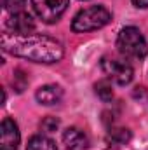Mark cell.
Returning <instances> with one entry per match:
<instances>
[{
	"mask_svg": "<svg viewBox=\"0 0 148 150\" xmlns=\"http://www.w3.org/2000/svg\"><path fill=\"white\" fill-rule=\"evenodd\" d=\"M35 98L40 105H58L63 98V89L59 86H54V84H47V86H42L38 87L37 93H35Z\"/></svg>",
	"mask_w": 148,
	"mask_h": 150,
	"instance_id": "obj_9",
	"label": "cell"
},
{
	"mask_svg": "<svg viewBox=\"0 0 148 150\" xmlns=\"http://www.w3.org/2000/svg\"><path fill=\"white\" fill-rule=\"evenodd\" d=\"M19 142L21 134L18 124L11 117H5L0 124V150H18Z\"/></svg>",
	"mask_w": 148,
	"mask_h": 150,
	"instance_id": "obj_6",
	"label": "cell"
},
{
	"mask_svg": "<svg viewBox=\"0 0 148 150\" xmlns=\"http://www.w3.org/2000/svg\"><path fill=\"white\" fill-rule=\"evenodd\" d=\"M5 28H7V32H11V33H19V35H23V33H32V32L35 30V21H33V18H32L28 12L21 11V12L11 14V16L5 19Z\"/></svg>",
	"mask_w": 148,
	"mask_h": 150,
	"instance_id": "obj_7",
	"label": "cell"
},
{
	"mask_svg": "<svg viewBox=\"0 0 148 150\" xmlns=\"http://www.w3.org/2000/svg\"><path fill=\"white\" fill-rule=\"evenodd\" d=\"M108 140L111 143H117V145H125L131 140V131L125 127H110Z\"/></svg>",
	"mask_w": 148,
	"mask_h": 150,
	"instance_id": "obj_11",
	"label": "cell"
},
{
	"mask_svg": "<svg viewBox=\"0 0 148 150\" xmlns=\"http://www.w3.org/2000/svg\"><path fill=\"white\" fill-rule=\"evenodd\" d=\"M70 0H32V7L44 23H56L68 9Z\"/></svg>",
	"mask_w": 148,
	"mask_h": 150,
	"instance_id": "obj_4",
	"label": "cell"
},
{
	"mask_svg": "<svg viewBox=\"0 0 148 150\" xmlns=\"http://www.w3.org/2000/svg\"><path fill=\"white\" fill-rule=\"evenodd\" d=\"M63 143L68 150H85L89 147V138L82 129L68 127L63 133Z\"/></svg>",
	"mask_w": 148,
	"mask_h": 150,
	"instance_id": "obj_8",
	"label": "cell"
},
{
	"mask_svg": "<svg viewBox=\"0 0 148 150\" xmlns=\"http://www.w3.org/2000/svg\"><path fill=\"white\" fill-rule=\"evenodd\" d=\"M118 52L129 59H143L148 54V45L143 33L136 26H125L117 37Z\"/></svg>",
	"mask_w": 148,
	"mask_h": 150,
	"instance_id": "obj_3",
	"label": "cell"
},
{
	"mask_svg": "<svg viewBox=\"0 0 148 150\" xmlns=\"http://www.w3.org/2000/svg\"><path fill=\"white\" fill-rule=\"evenodd\" d=\"M2 49L12 56L18 58H25L28 61L33 63H58L65 51L59 40L47 35H38V33H11V32H4L2 37Z\"/></svg>",
	"mask_w": 148,
	"mask_h": 150,
	"instance_id": "obj_1",
	"label": "cell"
},
{
	"mask_svg": "<svg viewBox=\"0 0 148 150\" xmlns=\"http://www.w3.org/2000/svg\"><path fill=\"white\" fill-rule=\"evenodd\" d=\"M94 91H96V94L106 103V101H110L111 98H113V89H111V84L108 80H99L96 86H94Z\"/></svg>",
	"mask_w": 148,
	"mask_h": 150,
	"instance_id": "obj_12",
	"label": "cell"
},
{
	"mask_svg": "<svg viewBox=\"0 0 148 150\" xmlns=\"http://www.w3.org/2000/svg\"><path fill=\"white\" fill-rule=\"evenodd\" d=\"M132 4L136 7H141V9H148V0H132Z\"/></svg>",
	"mask_w": 148,
	"mask_h": 150,
	"instance_id": "obj_16",
	"label": "cell"
},
{
	"mask_svg": "<svg viewBox=\"0 0 148 150\" xmlns=\"http://www.w3.org/2000/svg\"><path fill=\"white\" fill-rule=\"evenodd\" d=\"M40 127L44 129V133H54L58 131L59 127V120L56 117H45L42 122H40Z\"/></svg>",
	"mask_w": 148,
	"mask_h": 150,
	"instance_id": "obj_15",
	"label": "cell"
},
{
	"mask_svg": "<svg viewBox=\"0 0 148 150\" xmlns=\"http://www.w3.org/2000/svg\"><path fill=\"white\" fill-rule=\"evenodd\" d=\"M26 150H58V147L51 138H47L44 134H35L30 138Z\"/></svg>",
	"mask_w": 148,
	"mask_h": 150,
	"instance_id": "obj_10",
	"label": "cell"
},
{
	"mask_svg": "<svg viewBox=\"0 0 148 150\" xmlns=\"http://www.w3.org/2000/svg\"><path fill=\"white\" fill-rule=\"evenodd\" d=\"M101 70L110 80H113L118 86H127L134 77L132 67L129 63H125V61H120V59L105 58L101 61Z\"/></svg>",
	"mask_w": 148,
	"mask_h": 150,
	"instance_id": "obj_5",
	"label": "cell"
},
{
	"mask_svg": "<svg viewBox=\"0 0 148 150\" xmlns=\"http://www.w3.org/2000/svg\"><path fill=\"white\" fill-rule=\"evenodd\" d=\"M111 19L110 11L103 5H92L87 9H82L72 21V30L75 33H85L94 32L103 26H106Z\"/></svg>",
	"mask_w": 148,
	"mask_h": 150,
	"instance_id": "obj_2",
	"label": "cell"
},
{
	"mask_svg": "<svg viewBox=\"0 0 148 150\" xmlns=\"http://www.w3.org/2000/svg\"><path fill=\"white\" fill-rule=\"evenodd\" d=\"M25 4L26 0H2V5L7 12L11 14H16V12H21L25 9Z\"/></svg>",
	"mask_w": 148,
	"mask_h": 150,
	"instance_id": "obj_14",
	"label": "cell"
},
{
	"mask_svg": "<svg viewBox=\"0 0 148 150\" xmlns=\"http://www.w3.org/2000/svg\"><path fill=\"white\" fill-rule=\"evenodd\" d=\"M14 77H12V87L16 89V93H23L25 89H26V86H28V77L26 74L23 72V70H14Z\"/></svg>",
	"mask_w": 148,
	"mask_h": 150,
	"instance_id": "obj_13",
	"label": "cell"
}]
</instances>
